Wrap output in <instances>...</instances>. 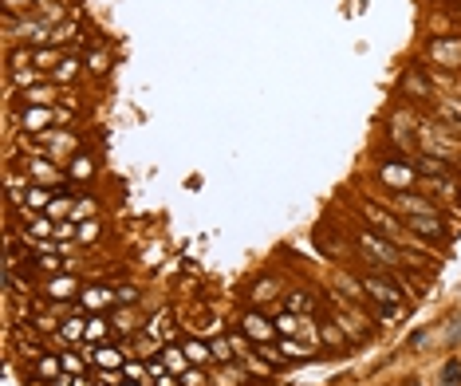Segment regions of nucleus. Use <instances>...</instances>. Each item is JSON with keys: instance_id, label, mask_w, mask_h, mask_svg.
<instances>
[{"instance_id": "nucleus-1", "label": "nucleus", "mask_w": 461, "mask_h": 386, "mask_svg": "<svg viewBox=\"0 0 461 386\" xmlns=\"http://www.w3.org/2000/svg\"><path fill=\"white\" fill-rule=\"evenodd\" d=\"M359 244H363L367 253H375V256H371V260H375V268H399V265H402L399 244L390 241V237H383V233L359 229Z\"/></svg>"}, {"instance_id": "nucleus-2", "label": "nucleus", "mask_w": 461, "mask_h": 386, "mask_svg": "<svg viewBox=\"0 0 461 386\" xmlns=\"http://www.w3.org/2000/svg\"><path fill=\"white\" fill-rule=\"evenodd\" d=\"M272 324H276V331H280L284 339H312V343L319 339V324H312V315L280 312L276 319H272Z\"/></svg>"}, {"instance_id": "nucleus-3", "label": "nucleus", "mask_w": 461, "mask_h": 386, "mask_svg": "<svg viewBox=\"0 0 461 386\" xmlns=\"http://www.w3.org/2000/svg\"><path fill=\"white\" fill-rule=\"evenodd\" d=\"M12 122L24 134H48V126H56V107H24Z\"/></svg>"}, {"instance_id": "nucleus-4", "label": "nucleus", "mask_w": 461, "mask_h": 386, "mask_svg": "<svg viewBox=\"0 0 461 386\" xmlns=\"http://www.w3.org/2000/svg\"><path fill=\"white\" fill-rule=\"evenodd\" d=\"M394 197H390V209L394 213H406V217H437V205L434 201H422V197H414V193L406 190H390Z\"/></svg>"}, {"instance_id": "nucleus-5", "label": "nucleus", "mask_w": 461, "mask_h": 386, "mask_svg": "<svg viewBox=\"0 0 461 386\" xmlns=\"http://www.w3.org/2000/svg\"><path fill=\"white\" fill-rule=\"evenodd\" d=\"M40 146H44V158L51 162H63L67 154H75V134L72 131H48V134H36Z\"/></svg>"}, {"instance_id": "nucleus-6", "label": "nucleus", "mask_w": 461, "mask_h": 386, "mask_svg": "<svg viewBox=\"0 0 461 386\" xmlns=\"http://www.w3.org/2000/svg\"><path fill=\"white\" fill-rule=\"evenodd\" d=\"M24 174L28 178H36L40 185H48V190L63 181L60 166H51V158H24Z\"/></svg>"}, {"instance_id": "nucleus-7", "label": "nucleus", "mask_w": 461, "mask_h": 386, "mask_svg": "<svg viewBox=\"0 0 461 386\" xmlns=\"http://www.w3.org/2000/svg\"><path fill=\"white\" fill-rule=\"evenodd\" d=\"M126 359H131V351H119V347H110V343L91 347V362H95V367H103V371H122V367H126Z\"/></svg>"}, {"instance_id": "nucleus-8", "label": "nucleus", "mask_w": 461, "mask_h": 386, "mask_svg": "<svg viewBox=\"0 0 461 386\" xmlns=\"http://www.w3.org/2000/svg\"><path fill=\"white\" fill-rule=\"evenodd\" d=\"M63 99L67 95H63L60 87H44L40 83V87H28L24 95H20V103H24V107H56V103H63Z\"/></svg>"}, {"instance_id": "nucleus-9", "label": "nucleus", "mask_w": 461, "mask_h": 386, "mask_svg": "<svg viewBox=\"0 0 461 386\" xmlns=\"http://www.w3.org/2000/svg\"><path fill=\"white\" fill-rule=\"evenodd\" d=\"M434 60L437 67H461V40L458 36H446L434 44Z\"/></svg>"}, {"instance_id": "nucleus-10", "label": "nucleus", "mask_w": 461, "mask_h": 386, "mask_svg": "<svg viewBox=\"0 0 461 386\" xmlns=\"http://www.w3.org/2000/svg\"><path fill=\"white\" fill-rule=\"evenodd\" d=\"M60 359H63V374L79 378V374L87 371V362H91V347H63Z\"/></svg>"}, {"instance_id": "nucleus-11", "label": "nucleus", "mask_w": 461, "mask_h": 386, "mask_svg": "<svg viewBox=\"0 0 461 386\" xmlns=\"http://www.w3.org/2000/svg\"><path fill=\"white\" fill-rule=\"evenodd\" d=\"M79 339H87V319L83 315H72V319H63L60 324V331L51 335V343H79Z\"/></svg>"}, {"instance_id": "nucleus-12", "label": "nucleus", "mask_w": 461, "mask_h": 386, "mask_svg": "<svg viewBox=\"0 0 461 386\" xmlns=\"http://www.w3.org/2000/svg\"><path fill=\"white\" fill-rule=\"evenodd\" d=\"M406 229L418 233V237H430V241H442V237H446V221L442 217H410Z\"/></svg>"}, {"instance_id": "nucleus-13", "label": "nucleus", "mask_w": 461, "mask_h": 386, "mask_svg": "<svg viewBox=\"0 0 461 386\" xmlns=\"http://www.w3.org/2000/svg\"><path fill=\"white\" fill-rule=\"evenodd\" d=\"M72 296H79V284H75V276H51L48 280V300H72Z\"/></svg>"}, {"instance_id": "nucleus-14", "label": "nucleus", "mask_w": 461, "mask_h": 386, "mask_svg": "<svg viewBox=\"0 0 461 386\" xmlns=\"http://www.w3.org/2000/svg\"><path fill=\"white\" fill-rule=\"evenodd\" d=\"M79 300H83V308H110V300H119V296H115V292L110 288H103V284H95V288H83L79 292Z\"/></svg>"}, {"instance_id": "nucleus-15", "label": "nucleus", "mask_w": 461, "mask_h": 386, "mask_svg": "<svg viewBox=\"0 0 461 386\" xmlns=\"http://www.w3.org/2000/svg\"><path fill=\"white\" fill-rule=\"evenodd\" d=\"M24 213H32V209H44L48 213V205H51V190L48 185H28V193H24Z\"/></svg>"}, {"instance_id": "nucleus-16", "label": "nucleus", "mask_w": 461, "mask_h": 386, "mask_svg": "<svg viewBox=\"0 0 461 386\" xmlns=\"http://www.w3.org/2000/svg\"><path fill=\"white\" fill-rule=\"evenodd\" d=\"M244 331L256 339V343H268L272 339V331H276V324H265V315H244Z\"/></svg>"}, {"instance_id": "nucleus-17", "label": "nucleus", "mask_w": 461, "mask_h": 386, "mask_svg": "<svg viewBox=\"0 0 461 386\" xmlns=\"http://www.w3.org/2000/svg\"><path fill=\"white\" fill-rule=\"evenodd\" d=\"M36 374L44 378V383H56L63 374V359H60V351L56 355H44V359H36Z\"/></svg>"}, {"instance_id": "nucleus-18", "label": "nucleus", "mask_w": 461, "mask_h": 386, "mask_svg": "<svg viewBox=\"0 0 461 386\" xmlns=\"http://www.w3.org/2000/svg\"><path fill=\"white\" fill-rule=\"evenodd\" d=\"M158 355H162V362L170 367V374H185L190 367H194V362L185 359V351H182V347H162Z\"/></svg>"}, {"instance_id": "nucleus-19", "label": "nucleus", "mask_w": 461, "mask_h": 386, "mask_svg": "<svg viewBox=\"0 0 461 386\" xmlns=\"http://www.w3.org/2000/svg\"><path fill=\"white\" fill-rule=\"evenodd\" d=\"M378 178L387 181L390 190H399V185H406V181H410V169H406V162H402V166H390V162H383V166H378Z\"/></svg>"}, {"instance_id": "nucleus-20", "label": "nucleus", "mask_w": 461, "mask_h": 386, "mask_svg": "<svg viewBox=\"0 0 461 386\" xmlns=\"http://www.w3.org/2000/svg\"><path fill=\"white\" fill-rule=\"evenodd\" d=\"M182 351H185V359L194 362V367H201V362H209V359H213L209 343H201V339H185V343H182Z\"/></svg>"}, {"instance_id": "nucleus-21", "label": "nucleus", "mask_w": 461, "mask_h": 386, "mask_svg": "<svg viewBox=\"0 0 461 386\" xmlns=\"http://www.w3.org/2000/svg\"><path fill=\"white\" fill-rule=\"evenodd\" d=\"M115 324H107V319H87V347H99V343H107V331Z\"/></svg>"}, {"instance_id": "nucleus-22", "label": "nucleus", "mask_w": 461, "mask_h": 386, "mask_svg": "<svg viewBox=\"0 0 461 386\" xmlns=\"http://www.w3.org/2000/svg\"><path fill=\"white\" fill-rule=\"evenodd\" d=\"M319 339H324V343H331V347H343V343H347V335L340 331V324H335V319H324V324H319Z\"/></svg>"}, {"instance_id": "nucleus-23", "label": "nucleus", "mask_w": 461, "mask_h": 386, "mask_svg": "<svg viewBox=\"0 0 461 386\" xmlns=\"http://www.w3.org/2000/svg\"><path fill=\"white\" fill-rule=\"evenodd\" d=\"M72 209H75V201H72V197H51L48 217H51V221H72Z\"/></svg>"}, {"instance_id": "nucleus-24", "label": "nucleus", "mask_w": 461, "mask_h": 386, "mask_svg": "<svg viewBox=\"0 0 461 386\" xmlns=\"http://www.w3.org/2000/svg\"><path fill=\"white\" fill-rule=\"evenodd\" d=\"M284 308H288V312H312V308H316V300H312V296H308V292H288V300H284Z\"/></svg>"}, {"instance_id": "nucleus-25", "label": "nucleus", "mask_w": 461, "mask_h": 386, "mask_svg": "<svg viewBox=\"0 0 461 386\" xmlns=\"http://www.w3.org/2000/svg\"><path fill=\"white\" fill-rule=\"evenodd\" d=\"M280 351H284V359H312V355H316L312 347H303L300 339H284V343H280Z\"/></svg>"}, {"instance_id": "nucleus-26", "label": "nucleus", "mask_w": 461, "mask_h": 386, "mask_svg": "<svg viewBox=\"0 0 461 386\" xmlns=\"http://www.w3.org/2000/svg\"><path fill=\"white\" fill-rule=\"evenodd\" d=\"M91 169H95V162H91V158L75 154V158H72V166H67V174H72L75 181H83V178H91Z\"/></svg>"}, {"instance_id": "nucleus-27", "label": "nucleus", "mask_w": 461, "mask_h": 386, "mask_svg": "<svg viewBox=\"0 0 461 386\" xmlns=\"http://www.w3.org/2000/svg\"><path fill=\"white\" fill-rule=\"evenodd\" d=\"M272 296H280V288H276V280H260L253 288V303H268Z\"/></svg>"}, {"instance_id": "nucleus-28", "label": "nucleus", "mask_w": 461, "mask_h": 386, "mask_svg": "<svg viewBox=\"0 0 461 386\" xmlns=\"http://www.w3.org/2000/svg\"><path fill=\"white\" fill-rule=\"evenodd\" d=\"M146 374H150V367H146V362L126 359V367H122V378H126V383H142Z\"/></svg>"}, {"instance_id": "nucleus-29", "label": "nucleus", "mask_w": 461, "mask_h": 386, "mask_svg": "<svg viewBox=\"0 0 461 386\" xmlns=\"http://www.w3.org/2000/svg\"><path fill=\"white\" fill-rule=\"evenodd\" d=\"M75 75H79V63H75V60H63L60 67L51 72V79H56V83H72Z\"/></svg>"}, {"instance_id": "nucleus-30", "label": "nucleus", "mask_w": 461, "mask_h": 386, "mask_svg": "<svg viewBox=\"0 0 461 386\" xmlns=\"http://www.w3.org/2000/svg\"><path fill=\"white\" fill-rule=\"evenodd\" d=\"M209 351H213V359H217V362H233V359H237L229 339H213V343H209Z\"/></svg>"}, {"instance_id": "nucleus-31", "label": "nucleus", "mask_w": 461, "mask_h": 386, "mask_svg": "<svg viewBox=\"0 0 461 386\" xmlns=\"http://www.w3.org/2000/svg\"><path fill=\"white\" fill-rule=\"evenodd\" d=\"M79 221H56V241H79Z\"/></svg>"}, {"instance_id": "nucleus-32", "label": "nucleus", "mask_w": 461, "mask_h": 386, "mask_svg": "<svg viewBox=\"0 0 461 386\" xmlns=\"http://www.w3.org/2000/svg\"><path fill=\"white\" fill-rule=\"evenodd\" d=\"M110 324L119 327V331H126V335H131V331H138V319H134V312H115V319H110Z\"/></svg>"}, {"instance_id": "nucleus-33", "label": "nucleus", "mask_w": 461, "mask_h": 386, "mask_svg": "<svg viewBox=\"0 0 461 386\" xmlns=\"http://www.w3.org/2000/svg\"><path fill=\"white\" fill-rule=\"evenodd\" d=\"M36 63H40V67H48V63H63V60H60V51H56V48H40L36 51Z\"/></svg>"}, {"instance_id": "nucleus-34", "label": "nucleus", "mask_w": 461, "mask_h": 386, "mask_svg": "<svg viewBox=\"0 0 461 386\" xmlns=\"http://www.w3.org/2000/svg\"><path fill=\"white\" fill-rule=\"evenodd\" d=\"M79 217H95V201H75L72 221H79Z\"/></svg>"}, {"instance_id": "nucleus-35", "label": "nucleus", "mask_w": 461, "mask_h": 386, "mask_svg": "<svg viewBox=\"0 0 461 386\" xmlns=\"http://www.w3.org/2000/svg\"><path fill=\"white\" fill-rule=\"evenodd\" d=\"M182 386H206V374L197 371V367H190V371L182 374Z\"/></svg>"}, {"instance_id": "nucleus-36", "label": "nucleus", "mask_w": 461, "mask_h": 386, "mask_svg": "<svg viewBox=\"0 0 461 386\" xmlns=\"http://www.w3.org/2000/svg\"><path fill=\"white\" fill-rule=\"evenodd\" d=\"M87 67H91L95 75H103V72H107V56H103V51H95V56L87 60Z\"/></svg>"}, {"instance_id": "nucleus-37", "label": "nucleus", "mask_w": 461, "mask_h": 386, "mask_svg": "<svg viewBox=\"0 0 461 386\" xmlns=\"http://www.w3.org/2000/svg\"><path fill=\"white\" fill-rule=\"evenodd\" d=\"M115 296H119L122 303H134V300H138V288H131V284H122V288H115Z\"/></svg>"}, {"instance_id": "nucleus-38", "label": "nucleus", "mask_w": 461, "mask_h": 386, "mask_svg": "<svg viewBox=\"0 0 461 386\" xmlns=\"http://www.w3.org/2000/svg\"><path fill=\"white\" fill-rule=\"evenodd\" d=\"M95 237H99V225H95V221L79 225V241H95Z\"/></svg>"}, {"instance_id": "nucleus-39", "label": "nucleus", "mask_w": 461, "mask_h": 386, "mask_svg": "<svg viewBox=\"0 0 461 386\" xmlns=\"http://www.w3.org/2000/svg\"><path fill=\"white\" fill-rule=\"evenodd\" d=\"M99 386H119V374H115V371H103V374H99Z\"/></svg>"}, {"instance_id": "nucleus-40", "label": "nucleus", "mask_w": 461, "mask_h": 386, "mask_svg": "<svg viewBox=\"0 0 461 386\" xmlns=\"http://www.w3.org/2000/svg\"><path fill=\"white\" fill-rule=\"evenodd\" d=\"M51 386H72V374H60V378H56Z\"/></svg>"}, {"instance_id": "nucleus-41", "label": "nucleus", "mask_w": 461, "mask_h": 386, "mask_svg": "<svg viewBox=\"0 0 461 386\" xmlns=\"http://www.w3.org/2000/svg\"><path fill=\"white\" fill-rule=\"evenodd\" d=\"M72 386H91V378H87V374H79V378H72Z\"/></svg>"}, {"instance_id": "nucleus-42", "label": "nucleus", "mask_w": 461, "mask_h": 386, "mask_svg": "<svg viewBox=\"0 0 461 386\" xmlns=\"http://www.w3.org/2000/svg\"><path fill=\"white\" fill-rule=\"evenodd\" d=\"M119 386H146V383H119Z\"/></svg>"}]
</instances>
